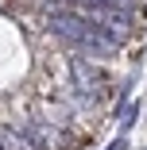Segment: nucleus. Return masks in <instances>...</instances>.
<instances>
[{
  "label": "nucleus",
  "mask_w": 147,
  "mask_h": 150,
  "mask_svg": "<svg viewBox=\"0 0 147 150\" xmlns=\"http://www.w3.org/2000/svg\"><path fill=\"white\" fill-rule=\"evenodd\" d=\"M81 4H108V8H112V4H120V8H128L132 0H81Z\"/></svg>",
  "instance_id": "1"
}]
</instances>
